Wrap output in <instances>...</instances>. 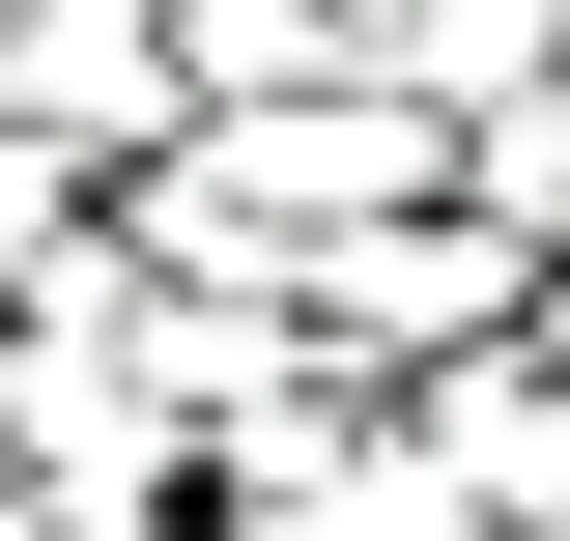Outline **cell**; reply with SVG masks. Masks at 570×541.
<instances>
[{
    "mask_svg": "<svg viewBox=\"0 0 570 541\" xmlns=\"http://www.w3.org/2000/svg\"><path fill=\"white\" fill-rule=\"evenodd\" d=\"M513 342H542V371H570V257H542V314H513Z\"/></svg>",
    "mask_w": 570,
    "mask_h": 541,
    "instance_id": "3",
    "label": "cell"
},
{
    "mask_svg": "<svg viewBox=\"0 0 570 541\" xmlns=\"http://www.w3.org/2000/svg\"><path fill=\"white\" fill-rule=\"evenodd\" d=\"M343 58L400 86L428 142H456V115H485V86H542V58H570V0H343Z\"/></svg>",
    "mask_w": 570,
    "mask_h": 541,
    "instance_id": "2",
    "label": "cell"
},
{
    "mask_svg": "<svg viewBox=\"0 0 570 541\" xmlns=\"http://www.w3.org/2000/svg\"><path fill=\"white\" fill-rule=\"evenodd\" d=\"M58 541H200V513H58Z\"/></svg>",
    "mask_w": 570,
    "mask_h": 541,
    "instance_id": "4",
    "label": "cell"
},
{
    "mask_svg": "<svg viewBox=\"0 0 570 541\" xmlns=\"http://www.w3.org/2000/svg\"><path fill=\"white\" fill-rule=\"evenodd\" d=\"M0 541H58V513H29V456H0Z\"/></svg>",
    "mask_w": 570,
    "mask_h": 541,
    "instance_id": "5",
    "label": "cell"
},
{
    "mask_svg": "<svg viewBox=\"0 0 570 541\" xmlns=\"http://www.w3.org/2000/svg\"><path fill=\"white\" fill-rule=\"evenodd\" d=\"M513 314H542V257H513V228L456 200V171L285 257V342H314V371H371V400H400V371H456V342H513Z\"/></svg>",
    "mask_w": 570,
    "mask_h": 541,
    "instance_id": "1",
    "label": "cell"
}]
</instances>
